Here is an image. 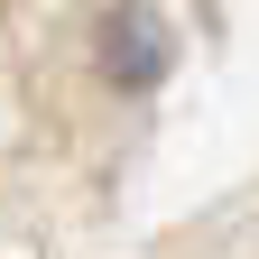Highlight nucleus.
Returning <instances> with one entry per match:
<instances>
[{
  "label": "nucleus",
  "mask_w": 259,
  "mask_h": 259,
  "mask_svg": "<svg viewBox=\"0 0 259 259\" xmlns=\"http://www.w3.org/2000/svg\"><path fill=\"white\" fill-rule=\"evenodd\" d=\"M167 56H176V37H167V19L148 10V0H130V10H111V28H102V65H111V83H157L167 74Z\"/></svg>",
  "instance_id": "nucleus-1"
}]
</instances>
